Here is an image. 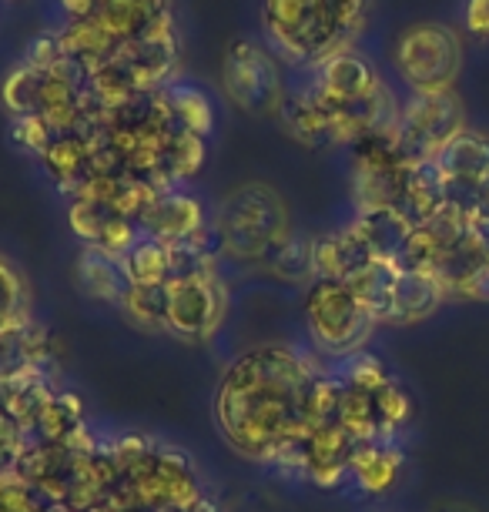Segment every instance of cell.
I'll return each mask as SVG.
<instances>
[{
  "instance_id": "e0dca14e",
  "label": "cell",
  "mask_w": 489,
  "mask_h": 512,
  "mask_svg": "<svg viewBox=\"0 0 489 512\" xmlns=\"http://www.w3.org/2000/svg\"><path fill=\"white\" fill-rule=\"evenodd\" d=\"M41 161L54 185L74 198L78 188L91 178V138H84L81 131L54 134L41 154Z\"/></svg>"
},
{
  "instance_id": "c3c4849f",
  "label": "cell",
  "mask_w": 489,
  "mask_h": 512,
  "mask_svg": "<svg viewBox=\"0 0 489 512\" xmlns=\"http://www.w3.org/2000/svg\"><path fill=\"white\" fill-rule=\"evenodd\" d=\"M44 512H74V509H67V506H47Z\"/></svg>"
},
{
  "instance_id": "7a4b0ae2",
  "label": "cell",
  "mask_w": 489,
  "mask_h": 512,
  "mask_svg": "<svg viewBox=\"0 0 489 512\" xmlns=\"http://www.w3.org/2000/svg\"><path fill=\"white\" fill-rule=\"evenodd\" d=\"M366 11L369 0H262V27L289 64L319 67L349 51Z\"/></svg>"
},
{
  "instance_id": "836d02e7",
  "label": "cell",
  "mask_w": 489,
  "mask_h": 512,
  "mask_svg": "<svg viewBox=\"0 0 489 512\" xmlns=\"http://www.w3.org/2000/svg\"><path fill=\"white\" fill-rule=\"evenodd\" d=\"M335 372H339V379L345 385H352V389H362V392H372V395L382 392L392 382L386 362H382L379 355H372L369 349L359 352V355H352V359H345Z\"/></svg>"
},
{
  "instance_id": "8992f818",
  "label": "cell",
  "mask_w": 489,
  "mask_h": 512,
  "mask_svg": "<svg viewBox=\"0 0 489 512\" xmlns=\"http://www.w3.org/2000/svg\"><path fill=\"white\" fill-rule=\"evenodd\" d=\"M463 44L446 24H412L396 41V67L412 94L453 91Z\"/></svg>"
},
{
  "instance_id": "603a6c76",
  "label": "cell",
  "mask_w": 489,
  "mask_h": 512,
  "mask_svg": "<svg viewBox=\"0 0 489 512\" xmlns=\"http://www.w3.org/2000/svg\"><path fill=\"white\" fill-rule=\"evenodd\" d=\"M84 425V399L78 392L57 389L54 399L44 405V412L37 415L31 439L44 442V446H64Z\"/></svg>"
},
{
  "instance_id": "74e56055",
  "label": "cell",
  "mask_w": 489,
  "mask_h": 512,
  "mask_svg": "<svg viewBox=\"0 0 489 512\" xmlns=\"http://www.w3.org/2000/svg\"><path fill=\"white\" fill-rule=\"evenodd\" d=\"M71 57L64 54V44H61V34L57 31H44L37 34L31 44H27L24 51V64L34 67V71H57V67H64Z\"/></svg>"
},
{
  "instance_id": "8fae6325",
  "label": "cell",
  "mask_w": 489,
  "mask_h": 512,
  "mask_svg": "<svg viewBox=\"0 0 489 512\" xmlns=\"http://www.w3.org/2000/svg\"><path fill=\"white\" fill-rule=\"evenodd\" d=\"M356 446L359 442L339 422L309 425V432H305V479L319 489H339L342 482H349Z\"/></svg>"
},
{
  "instance_id": "484cf974",
  "label": "cell",
  "mask_w": 489,
  "mask_h": 512,
  "mask_svg": "<svg viewBox=\"0 0 489 512\" xmlns=\"http://www.w3.org/2000/svg\"><path fill=\"white\" fill-rule=\"evenodd\" d=\"M335 422H339L356 442H379L382 439L376 395H372V392H362V389L345 385L339 412H335Z\"/></svg>"
},
{
  "instance_id": "cb8c5ba5",
  "label": "cell",
  "mask_w": 489,
  "mask_h": 512,
  "mask_svg": "<svg viewBox=\"0 0 489 512\" xmlns=\"http://www.w3.org/2000/svg\"><path fill=\"white\" fill-rule=\"evenodd\" d=\"M78 282L91 298H98V302H111V305H118L124 288H128L121 265L114 262V258L101 255V251L91 248V245H84L81 258H78Z\"/></svg>"
},
{
  "instance_id": "4dcf8cb0",
  "label": "cell",
  "mask_w": 489,
  "mask_h": 512,
  "mask_svg": "<svg viewBox=\"0 0 489 512\" xmlns=\"http://www.w3.org/2000/svg\"><path fill=\"white\" fill-rule=\"evenodd\" d=\"M205 164V138L201 134H191L185 128H178L171 134L168 154H165V171L168 178L181 185V181H191Z\"/></svg>"
},
{
  "instance_id": "9a60e30c",
  "label": "cell",
  "mask_w": 489,
  "mask_h": 512,
  "mask_svg": "<svg viewBox=\"0 0 489 512\" xmlns=\"http://www.w3.org/2000/svg\"><path fill=\"white\" fill-rule=\"evenodd\" d=\"M141 235L161 245H175V241L191 238L195 231L205 228V208L198 198L185 195V191H168L155 205L145 211V218L138 221Z\"/></svg>"
},
{
  "instance_id": "83f0119b",
  "label": "cell",
  "mask_w": 489,
  "mask_h": 512,
  "mask_svg": "<svg viewBox=\"0 0 489 512\" xmlns=\"http://www.w3.org/2000/svg\"><path fill=\"white\" fill-rule=\"evenodd\" d=\"M165 91H168L178 128L208 138L215 128V108H212V101H208V94L195 88V84H168Z\"/></svg>"
},
{
  "instance_id": "30bf717a",
  "label": "cell",
  "mask_w": 489,
  "mask_h": 512,
  "mask_svg": "<svg viewBox=\"0 0 489 512\" xmlns=\"http://www.w3.org/2000/svg\"><path fill=\"white\" fill-rule=\"evenodd\" d=\"M382 88H386V84L379 81L376 67H372L362 54L352 51V47L315 67V77H312V84H309V91L322 104H329V108L376 98Z\"/></svg>"
},
{
  "instance_id": "9c48e42d",
  "label": "cell",
  "mask_w": 489,
  "mask_h": 512,
  "mask_svg": "<svg viewBox=\"0 0 489 512\" xmlns=\"http://www.w3.org/2000/svg\"><path fill=\"white\" fill-rule=\"evenodd\" d=\"M222 84L225 94L238 108L258 118H278V111L285 108V81L278 74L275 57L252 41H235L225 54L222 67Z\"/></svg>"
},
{
  "instance_id": "bcb514c9",
  "label": "cell",
  "mask_w": 489,
  "mask_h": 512,
  "mask_svg": "<svg viewBox=\"0 0 489 512\" xmlns=\"http://www.w3.org/2000/svg\"><path fill=\"white\" fill-rule=\"evenodd\" d=\"M21 449L24 446H14V442L0 439V476H4V472H11L17 466V456H21Z\"/></svg>"
},
{
  "instance_id": "5b68a950",
  "label": "cell",
  "mask_w": 489,
  "mask_h": 512,
  "mask_svg": "<svg viewBox=\"0 0 489 512\" xmlns=\"http://www.w3.org/2000/svg\"><path fill=\"white\" fill-rule=\"evenodd\" d=\"M228 312V292L215 262L165 282V332L178 342H212Z\"/></svg>"
},
{
  "instance_id": "1f68e13d",
  "label": "cell",
  "mask_w": 489,
  "mask_h": 512,
  "mask_svg": "<svg viewBox=\"0 0 489 512\" xmlns=\"http://www.w3.org/2000/svg\"><path fill=\"white\" fill-rule=\"evenodd\" d=\"M37 94H41V71L34 67H14L11 74L0 84V98H4V108L14 114V118H24V114H37Z\"/></svg>"
},
{
  "instance_id": "7bdbcfd3",
  "label": "cell",
  "mask_w": 489,
  "mask_h": 512,
  "mask_svg": "<svg viewBox=\"0 0 489 512\" xmlns=\"http://www.w3.org/2000/svg\"><path fill=\"white\" fill-rule=\"evenodd\" d=\"M459 208H466L469 215H486L489 218V175L479 181V185L469 191L463 201H456Z\"/></svg>"
},
{
  "instance_id": "52a82bcc",
  "label": "cell",
  "mask_w": 489,
  "mask_h": 512,
  "mask_svg": "<svg viewBox=\"0 0 489 512\" xmlns=\"http://www.w3.org/2000/svg\"><path fill=\"white\" fill-rule=\"evenodd\" d=\"M412 161L399 151L396 131H372L352 144V201L356 211L399 208Z\"/></svg>"
},
{
  "instance_id": "ffe728a7",
  "label": "cell",
  "mask_w": 489,
  "mask_h": 512,
  "mask_svg": "<svg viewBox=\"0 0 489 512\" xmlns=\"http://www.w3.org/2000/svg\"><path fill=\"white\" fill-rule=\"evenodd\" d=\"M443 302H446V292L439 288V282L433 275L402 268V275L396 282V308H392V322L396 325L423 322V318L436 315Z\"/></svg>"
},
{
  "instance_id": "e575fe53",
  "label": "cell",
  "mask_w": 489,
  "mask_h": 512,
  "mask_svg": "<svg viewBox=\"0 0 489 512\" xmlns=\"http://www.w3.org/2000/svg\"><path fill=\"white\" fill-rule=\"evenodd\" d=\"M47 506L51 502H44L41 492L14 469L0 476V512H44Z\"/></svg>"
},
{
  "instance_id": "44dd1931",
  "label": "cell",
  "mask_w": 489,
  "mask_h": 512,
  "mask_svg": "<svg viewBox=\"0 0 489 512\" xmlns=\"http://www.w3.org/2000/svg\"><path fill=\"white\" fill-rule=\"evenodd\" d=\"M446 181L439 175L436 161H416L409 168L406 191H402L399 208L412 218V225H423L446 205Z\"/></svg>"
},
{
  "instance_id": "f546056e",
  "label": "cell",
  "mask_w": 489,
  "mask_h": 512,
  "mask_svg": "<svg viewBox=\"0 0 489 512\" xmlns=\"http://www.w3.org/2000/svg\"><path fill=\"white\" fill-rule=\"evenodd\" d=\"M345 382L339 379V372L325 369L309 382L302 399V419L305 425H322V422H335V412H339Z\"/></svg>"
},
{
  "instance_id": "3957f363",
  "label": "cell",
  "mask_w": 489,
  "mask_h": 512,
  "mask_svg": "<svg viewBox=\"0 0 489 512\" xmlns=\"http://www.w3.org/2000/svg\"><path fill=\"white\" fill-rule=\"evenodd\" d=\"M292 235L285 201L268 185H245L225 201L215 221L218 251L235 262L262 265Z\"/></svg>"
},
{
  "instance_id": "7402d4cb",
  "label": "cell",
  "mask_w": 489,
  "mask_h": 512,
  "mask_svg": "<svg viewBox=\"0 0 489 512\" xmlns=\"http://www.w3.org/2000/svg\"><path fill=\"white\" fill-rule=\"evenodd\" d=\"M278 121H282V128L289 131L295 141L309 144V148H325V144H332L329 111H325V104L315 98L312 91L285 98V108L278 111Z\"/></svg>"
},
{
  "instance_id": "f6af8a7d",
  "label": "cell",
  "mask_w": 489,
  "mask_h": 512,
  "mask_svg": "<svg viewBox=\"0 0 489 512\" xmlns=\"http://www.w3.org/2000/svg\"><path fill=\"white\" fill-rule=\"evenodd\" d=\"M61 11L67 21H84L94 11V0H61Z\"/></svg>"
},
{
  "instance_id": "4fadbf2b",
  "label": "cell",
  "mask_w": 489,
  "mask_h": 512,
  "mask_svg": "<svg viewBox=\"0 0 489 512\" xmlns=\"http://www.w3.org/2000/svg\"><path fill=\"white\" fill-rule=\"evenodd\" d=\"M436 168L446 181V198L463 201L489 175V138L479 131L463 128L439 151Z\"/></svg>"
},
{
  "instance_id": "7c38bea8",
  "label": "cell",
  "mask_w": 489,
  "mask_h": 512,
  "mask_svg": "<svg viewBox=\"0 0 489 512\" xmlns=\"http://www.w3.org/2000/svg\"><path fill=\"white\" fill-rule=\"evenodd\" d=\"M54 342L44 325H37L31 315L14 318L11 325L0 328V385L17 379V375L41 369L51 375L54 369Z\"/></svg>"
},
{
  "instance_id": "ee69618b",
  "label": "cell",
  "mask_w": 489,
  "mask_h": 512,
  "mask_svg": "<svg viewBox=\"0 0 489 512\" xmlns=\"http://www.w3.org/2000/svg\"><path fill=\"white\" fill-rule=\"evenodd\" d=\"M469 238L479 248V255L489 262V218L486 215H469Z\"/></svg>"
},
{
  "instance_id": "60d3db41",
  "label": "cell",
  "mask_w": 489,
  "mask_h": 512,
  "mask_svg": "<svg viewBox=\"0 0 489 512\" xmlns=\"http://www.w3.org/2000/svg\"><path fill=\"white\" fill-rule=\"evenodd\" d=\"M453 298H463V302H489V262L476 265L473 272L456 285Z\"/></svg>"
},
{
  "instance_id": "d4e9b609",
  "label": "cell",
  "mask_w": 489,
  "mask_h": 512,
  "mask_svg": "<svg viewBox=\"0 0 489 512\" xmlns=\"http://www.w3.org/2000/svg\"><path fill=\"white\" fill-rule=\"evenodd\" d=\"M124 282L128 285H165L171 278V258L168 248L161 241H151L141 235V241L134 245L128 255L118 258Z\"/></svg>"
},
{
  "instance_id": "d6a6232c",
  "label": "cell",
  "mask_w": 489,
  "mask_h": 512,
  "mask_svg": "<svg viewBox=\"0 0 489 512\" xmlns=\"http://www.w3.org/2000/svg\"><path fill=\"white\" fill-rule=\"evenodd\" d=\"M376 412H379V429H382V439L386 442H396V436L406 425L412 422V395L402 389V385L392 379L386 389L376 392Z\"/></svg>"
},
{
  "instance_id": "b9f144b4",
  "label": "cell",
  "mask_w": 489,
  "mask_h": 512,
  "mask_svg": "<svg viewBox=\"0 0 489 512\" xmlns=\"http://www.w3.org/2000/svg\"><path fill=\"white\" fill-rule=\"evenodd\" d=\"M466 27L489 41V0H466Z\"/></svg>"
},
{
  "instance_id": "277c9868",
  "label": "cell",
  "mask_w": 489,
  "mask_h": 512,
  "mask_svg": "<svg viewBox=\"0 0 489 512\" xmlns=\"http://www.w3.org/2000/svg\"><path fill=\"white\" fill-rule=\"evenodd\" d=\"M305 332L315 352L345 362L366 352L376 322L345 282L315 278L305 292Z\"/></svg>"
},
{
  "instance_id": "ac0fdd59",
  "label": "cell",
  "mask_w": 489,
  "mask_h": 512,
  "mask_svg": "<svg viewBox=\"0 0 489 512\" xmlns=\"http://www.w3.org/2000/svg\"><path fill=\"white\" fill-rule=\"evenodd\" d=\"M352 228H356V235L369 245L372 258L399 262L402 248H406V241L416 225H412V218L402 208H372V211H356Z\"/></svg>"
},
{
  "instance_id": "ab89813d",
  "label": "cell",
  "mask_w": 489,
  "mask_h": 512,
  "mask_svg": "<svg viewBox=\"0 0 489 512\" xmlns=\"http://www.w3.org/2000/svg\"><path fill=\"white\" fill-rule=\"evenodd\" d=\"M14 144L17 148H24V151H31L41 158L44 148L51 144L54 138V131L47 128V121L41 118V114H24V118H14Z\"/></svg>"
},
{
  "instance_id": "f1b7e54d",
  "label": "cell",
  "mask_w": 489,
  "mask_h": 512,
  "mask_svg": "<svg viewBox=\"0 0 489 512\" xmlns=\"http://www.w3.org/2000/svg\"><path fill=\"white\" fill-rule=\"evenodd\" d=\"M118 305L138 328L165 332V285H128Z\"/></svg>"
},
{
  "instance_id": "f35d334b",
  "label": "cell",
  "mask_w": 489,
  "mask_h": 512,
  "mask_svg": "<svg viewBox=\"0 0 489 512\" xmlns=\"http://www.w3.org/2000/svg\"><path fill=\"white\" fill-rule=\"evenodd\" d=\"M24 315V282L17 268L0 258V328L11 325L14 318Z\"/></svg>"
},
{
  "instance_id": "4316f807",
  "label": "cell",
  "mask_w": 489,
  "mask_h": 512,
  "mask_svg": "<svg viewBox=\"0 0 489 512\" xmlns=\"http://www.w3.org/2000/svg\"><path fill=\"white\" fill-rule=\"evenodd\" d=\"M268 272L285 285H312L315 268H312V238L289 235L268 255Z\"/></svg>"
},
{
  "instance_id": "ba28073f",
  "label": "cell",
  "mask_w": 489,
  "mask_h": 512,
  "mask_svg": "<svg viewBox=\"0 0 489 512\" xmlns=\"http://www.w3.org/2000/svg\"><path fill=\"white\" fill-rule=\"evenodd\" d=\"M466 128L463 104L453 91L439 94H412L399 108L396 118V144L406 158L416 161H436L439 151Z\"/></svg>"
},
{
  "instance_id": "d590c367",
  "label": "cell",
  "mask_w": 489,
  "mask_h": 512,
  "mask_svg": "<svg viewBox=\"0 0 489 512\" xmlns=\"http://www.w3.org/2000/svg\"><path fill=\"white\" fill-rule=\"evenodd\" d=\"M111 215H114L111 208L91 205V201H81V198H71V208H67V221H71L74 235H78L84 245H98L101 231L108 225Z\"/></svg>"
},
{
  "instance_id": "d6986e66",
  "label": "cell",
  "mask_w": 489,
  "mask_h": 512,
  "mask_svg": "<svg viewBox=\"0 0 489 512\" xmlns=\"http://www.w3.org/2000/svg\"><path fill=\"white\" fill-rule=\"evenodd\" d=\"M402 275L399 262H389V258H372V262L349 278L352 292L362 302V308L372 315V322H392V308H396V282Z\"/></svg>"
},
{
  "instance_id": "5bb4252c",
  "label": "cell",
  "mask_w": 489,
  "mask_h": 512,
  "mask_svg": "<svg viewBox=\"0 0 489 512\" xmlns=\"http://www.w3.org/2000/svg\"><path fill=\"white\" fill-rule=\"evenodd\" d=\"M171 17L168 0H94L91 21L118 44H131L151 34Z\"/></svg>"
},
{
  "instance_id": "2e32d148",
  "label": "cell",
  "mask_w": 489,
  "mask_h": 512,
  "mask_svg": "<svg viewBox=\"0 0 489 512\" xmlns=\"http://www.w3.org/2000/svg\"><path fill=\"white\" fill-rule=\"evenodd\" d=\"M402 469H406V452L399 442H359L352 452L349 482H356L362 496H386L402 479Z\"/></svg>"
},
{
  "instance_id": "7dc6e473",
  "label": "cell",
  "mask_w": 489,
  "mask_h": 512,
  "mask_svg": "<svg viewBox=\"0 0 489 512\" xmlns=\"http://www.w3.org/2000/svg\"><path fill=\"white\" fill-rule=\"evenodd\" d=\"M188 512H218V506H215V502H212V499H208V496H205V499H201V502H198V506H195V509H188Z\"/></svg>"
},
{
  "instance_id": "6da1fadb",
  "label": "cell",
  "mask_w": 489,
  "mask_h": 512,
  "mask_svg": "<svg viewBox=\"0 0 489 512\" xmlns=\"http://www.w3.org/2000/svg\"><path fill=\"white\" fill-rule=\"evenodd\" d=\"M319 372L322 365L292 345H258L238 355L215 392V422L228 446L268 466L305 429L302 399Z\"/></svg>"
},
{
  "instance_id": "8d00e7d4",
  "label": "cell",
  "mask_w": 489,
  "mask_h": 512,
  "mask_svg": "<svg viewBox=\"0 0 489 512\" xmlns=\"http://www.w3.org/2000/svg\"><path fill=\"white\" fill-rule=\"evenodd\" d=\"M138 241H141L138 221L121 218V215H111L108 225H104V231H101L98 245H91V248H98L101 255H108V258H114V262H118V258H124L134 245H138Z\"/></svg>"
}]
</instances>
